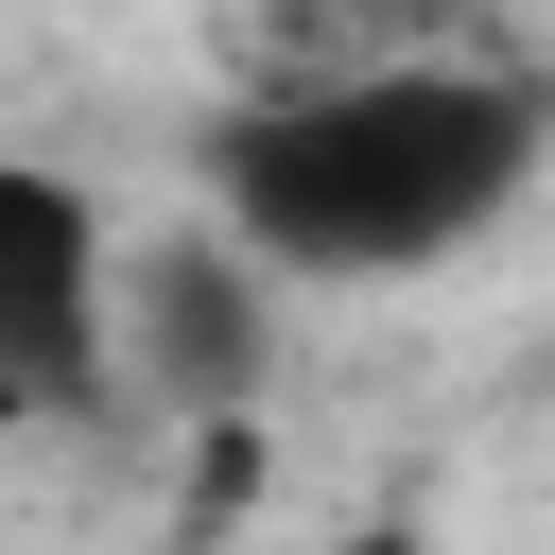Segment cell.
<instances>
[{
    "label": "cell",
    "instance_id": "cell-1",
    "mask_svg": "<svg viewBox=\"0 0 555 555\" xmlns=\"http://www.w3.org/2000/svg\"><path fill=\"white\" fill-rule=\"evenodd\" d=\"M555 173V87L503 52H399L330 87H225L208 104V225L295 295L434 278Z\"/></svg>",
    "mask_w": 555,
    "mask_h": 555
},
{
    "label": "cell",
    "instance_id": "cell-2",
    "mask_svg": "<svg viewBox=\"0 0 555 555\" xmlns=\"http://www.w3.org/2000/svg\"><path fill=\"white\" fill-rule=\"evenodd\" d=\"M121 399V225L69 156H0V434Z\"/></svg>",
    "mask_w": 555,
    "mask_h": 555
},
{
    "label": "cell",
    "instance_id": "cell-3",
    "mask_svg": "<svg viewBox=\"0 0 555 555\" xmlns=\"http://www.w3.org/2000/svg\"><path fill=\"white\" fill-rule=\"evenodd\" d=\"M260 382H278V278H260L225 225L139 243V260H121V399H156V416H243Z\"/></svg>",
    "mask_w": 555,
    "mask_h": 555
},
{
    "label": "cell",
    "instance_id": "cell-4",
    "mask_svg": "<svg viewBox=\"0 0 555 555\" xmlns=\"http://www.w3.org/2000/svg\"><path fill=\"white\" fill-rule=\"evenodd\" d=\"M468 0H225V87H330V69H399L451 52Z\"/></svg>",
    "mask_w": 555,
    "mask_h": 555
},
{
    "label": "cell",
    "instance_id": "cell-5",
    "mask_svg": "<svg viewBox=\"0 0 555 555\" xmlns=\"http://www.w3.org/2000/svg\"><path fill=\"white\" fill-rule=\"evenodd\" d=\"M312 555H434L416 520H347V538H312Z\"/></svg>",
    "mask_w": 555,
    "mask_h": 555
}]
</instances>
